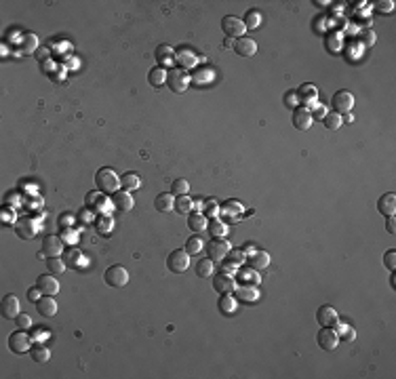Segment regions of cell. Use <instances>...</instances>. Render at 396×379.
<instances>
[{
    "label": "cell",
    "instance_id": "obj_1",
    "mask_svg": "<svg viewBox=\"0 0 396 379\" xmlns=\"http://www.w3.org/2000/svg\"><path fill=\"white\" fill-rule=\"evenodd\" d=\"M95 186H97V190L101 194H114L120 188V179H118L114 169L104 167V169H99L95 173Z\"/></svg>",
    "mask_w": 396,
    "mask_h": 379
},
{
    "label": "cell",
    "instance_id": "obj_2",
    "mask_svg": "<svg viewBox=\"0 0 396 379\" xmlns=\"http://www.w3.org/2000/svg\"><path fill=\"white\" fill-rule=\"evenodd\" d=\"M104 280H106L108 286H112V289H123V286H127V282H129V272H127V268H123V265H110L104 274Z\"/></svg>",
    "mask_w": 396,
    "mask_h": 379
},
{
    "label": "cell",
    "instance_id": "obj_3",
    "mask_svg": "<svg viewBox=\"0 0 396 379\" xmlns=\"http://www.w3.org/2000/svg\"><path fill=\"white\" fill-rule=\"evenodd\" d=\"M9 350L13 354H28L32 350V337H30L24 329L15 331L11 337H9Z\"/></svg>",
    "mask_w": 396,
    "mask_h": 379
},
{
    "label": "cell",
    "instance_id": "obj_4",
    "mask_svg": "<svg viewBox=\"0 0 396 379\" xmlns=\"http://www.w3.org/2000/svg\"><path fill=\"white\" fill-rule=\"evenodd\" d=\"M167 268L173 272V274H181V272H186L188 268H190V255H188V251L184 249H175L173 253L167 257Z\"/></svg>",
    "mask_w": 396,
    "mask_h": 379
},
{
    "label": "cell",
    "instance_id": "obj_5",
    "mask_svg": "<svg viewBox=\"0 0 396 379\" xmlns=\"http://www.w3.org/2000/svg\"><path fill=\"white\" fill-rule=\"evenodd\" d=\"M221 30H223V34L232 36V38H240V36H245V32H247L245 22L238 19V17H234V15H226L221 19Z\"/></svg>",
    "mask_w": 396,
    "mask_h": 379
},
{
    "label": "cell",
    "instance_id": "obj_6",
    "mask_svg": "<svg viewBox=\"0 0 396 379\" xmlns=\"http://www.w3.org/2000/svg\"><path fill=\"white\" fill-rule=\"evenodd\" d=\"M331 106L333 112H337V114H350V110L354 108V95L350 91H337L331 97Z\"/></svg>",
    "mask_w": 396,
    "mask_h": 379
},
{
    "label": "cell",
    "instance_id": "obj_7",
    "mask_svg": "<svg viewBox=\"0 0 396 379\" xmlns=\"http://www.w3.org/2000/svg\"><path fill=\"white\" fill-rule=\"evenodd\" d=\"M316 341H318V345L322 347V350L333 352L335 347H337V343H339V335H337V331H335L333 326H322V329L318 331V335H316Z\"/></svg>",
    "mask_w": 396,
    "mask_h": 379
},
{
    "label": "cell",
    "instance_id": "obj_8",
    "mask_svg": "<svg viewBox=\"0 0 396 379\" xmlns=\"http://www.w3.org/2000/svg\"><path fill=\"white\" fill-rule=\"evenodd\" d=\"M167 85H169V89L173 91V93H184V91L188 89V85H190V76L186 74V72H181V70H169Z\"/></svg>",
    "mask_w": 396,
    "mask_h": 379
},
{
    "label": "cell",
    "instance_id": "obj_9",
    "mask_svg": "<svg viewBox=\"0 0 396 379\" xmlns=\"http://www.w3.org/2000/svg\"><path fill=\"white\" fill-rule=\"evenodd\" d=\"M337 320H339V314H337V310H335L333 305L324 303V305H320V308H318V312H316V322H318V324H322V326H333V329H335Z\"/></svg>",
    "mask_w": 396,
    "mask_h": 379
},
{
    "label": "cell",
    "instance_id": "obj_10",
    "mask_svg": "<svg viewBox=\"0 0 396 379\" xmlns=\"http://www.w3.org/2000/svg\"><path fill=\"white\" fill-rule=\"evenodd\" d=\"M43 251L49 257H59L64 253V238L62 236H55V234H49L43 240Z\"/></svg>",
    "mask_w": 396,
    "mask_h": 379
},
{
    "label": "cell",
    "instance_id": "obj_11",
    "mask_svg": "<svg viewBox=\"0 0 396 379\" xmlns=\"http://www.w3.org/2000/svg\"><path fill=\"white\" fill-rule=\"evenodd\" d=\"M207 253H209V259L221 261V259H226V257H228V253H230V244H228L226 240H221V238H213V240L209 242V247H207Z\"/></svg>",
    "mask_w": 396,
    "mask_h": 379
},
{
    "label": "cell",
    "instance_id": "obj_12",
    "mask_svg": "<svg viewBox=\"0 0 396 379\" xmlns=\"http://www.w3.org/2000/svg\"><path fill=\"white\" fill-rule=\"evenodd\" d=\"M213 289H215L219 295H226V293H232L236 289V282L230 274L219 272V274H215V278H213Z\"/></svg>",
    "mask_w": 396,
    "mask_h": 379
},
{
    "label": "cell",
    "instance_id": "obj_13",
    "mask_svg": "<svg viewBox=\"0 0 396 379\" xmlns=\"http://www.w3.org/2000/svg\"><path fill=\"white\" fill-rule=\"evenodd\" d=\"M312 112L308 108H295L293 110V127H295L297 131H308L312 127Z\"/></svg>",
    "mask_w": 396,
    "mask_h": 379
},
{
    "label": "cell",
    "instance_id": "obj_14",
    "mask_svg": "<svg viewBox=\"0 0 396 379\" xmlns=\"http://www.w3.org/2000/svg\"><path fill=\"white\" fill-rule=\"evenodd\" d=\"M295 95H297V101H301V104H306V106L318 104V89L314 87L312 83L301 85V87L295 91Z\"/></svg>",
    "mask_w": 396,
    "mask_h": 379
},
{
    "label": "cell",
    "instance_id": "obj_15",
    "mask_svg": "<svg viewBox=\"0 0 396 379\" xmlns=\"http://www.w3.org/2000/svg\"><path fill=\"white\" fill-rule=\"evenodd\" d=\"M0 312H3L5 318L15 320L17 316L22 314V310H19V299H17V295H7L5 299H3V303H0Z\"/></svg>",
    "mask_w": 396,
    "mask_h": 379
},
{
    "label": "cell",
    "instance_id": "obj_16",
    "mask_svg": "<svg viewBox=\"0 0 396 379\" xmlns=\"http://www.w3.org/2000/svg\"><path fill=\"white\" fill-rule=\"evenodd\" d=\"M234 51H236V55H240V57H253L257 53V43L253 38H249V36H240L234 43Z\"/></svg>",
    "mask_w": 396,
    "mask_h": 379
},
{
    "label": "cell",
    "instance_id": "obj_17",
    "mask_svg": "<svg viewBox=\"0 0 396 379\" xmlns=\"http://www.w3.org/2000/svg\"><path fill=\"white\" fill-rule=\"evenodd\" d=\"M36 310L40 316H45V318H51V316L57 314V301L53 299V295H43L40 299L36 301Z\"/></svg>",
    "mask_w": 396,
    "mask_h": 379
},
{
    "label": "cell",
    "instance_id": "obj_18",
    "mask_svg": "<svg viewBox=\"0 0 396 379\" xmlns=\"http://www.w3.org/2000/svg\"><path fill=\"white\" fill-rule=\"evenodd\" d=\"M36 286H38L40 291H43V295H55V293H59V282H57V278H55L53 274H43V276H38Z\"/></svg>",
    "mask_w": 396,
    "mask_h": 379
},
{
    "label": "cell",
    "instance_id": "obj_19",
    "mask_svg": "<svg viewBox=\"0 0 396 379\" xmlns=\"http://www.w3.org/2000/svg\"><path fill=\"white\" fill-rule=\"evenodd\" d=\"M15 234L22 240H30V238H34V234H36V223L30 219V217H24V219H19L17 223H15Z\"/></svg>",
    "mask_w": 396,
    "mask_h": 379
},
{
    "label": "cell",
    "instance_id": "obj_20",
    "mask_svg": "<svg viewBox=\"0 0 396 379\" xmlns=\"http://www.w3.org/2000/svg\"><path fill=\"white\" fill-rule=\"evenodd\" d=\"M112 204H114L118 211H131L133 209V196H131V192H127V190H118L112 194Z\"/></svg>",
    "mask_w": 396,
    "mask_h": 379
},
{
    "label": "cell",
    "instance_id": "obj_21",
    "mask_svg": "<svg viewBox=\"0 0 396 379\" xmlns=\"http://www.w3.org/2000/svg\"><path fill=\"white\" fill-rule=\"evenodd\" d=\"M377 211H379L381 215H385V217L396 213V194H394V192L383 194V196L377 200Z\"/></svg>",
    "mask_w": 396,
    "mask_h": 379
},
{
    "label": "cell",
    "instance_id": "obj_22",
    "mask_svg": "<svg viewBox=\"0 0 396 379\" xmlns=\"http://www.w3.org/2000/svg\"><path fill=\"white\" fill-rule=\"evenodd\" d=\"M175 61L181 68L190 70V68H194L198 64V55L194 53V51H190V49H179L177 55H175Z\"/></svg>",
    "mask_w": 396,
    "mask_h": 379
},
{
    "label": "cell",
    "instance_id": "obj_23",
    "mask_svg": "<svg viewBox=\"0 0 396 379\" xmlns=\"http://www.w3.org/2000/svg\"><path fill=\"white\" fill-rule=\"evenodd\" d=\"M154 207L158 213H167L171 209H175V196L171 192H160L154 198Z\"/></svg>",
    "mask_w": 396,
    "mask_h": 379
},
{
    "label": "cell",
    "instance_id": "obj_24",
    "mask_svg": "<svg viewBox=\"0 0 396 379\" xmlns=\"http://www.w3.org/2000/svg\"><path fill=\"white\" fill-rule=\"evenodd\" d=\"M247 261H249V268H253V270H266L268 268V263H270V255L268 253H261V251H255V253H251V255H247Z\"/></svg>",
    "mask_w": 396,
    "mask_h": 379
},
{
    "label": "cell",
    "instance_id": "obj_25",
    "mask_svg": "<svg viewBox=\"0 0 396 379\" xmlns=\"http://www.w3.org/2000/svg\"><path fill=\"white\" fill-rule=\"evenodd\" d=\"M219 312L223 314V316H232L236 312V308H238V301L232 297V293H226V295H221L219 297Z\"/></svg>",
    "mask_w": 396,
    "mask_h": 379
},
{
    "label": "cell",
    "instance_id": "obj_26",
    "mask_svg": "<svg viewBox=\"0 0 396 379\" xmlns=\"http://www.w3.org/2000/svg\"><path fill=\"white\" fill-rule=\"evenodd\" d=\"M167 74H169V70H165L162 66L152 68V70L148 72V80H150V85H152V87H162V85L167 83Z\"/></svg>",
    "mask_w": 396,
    "mask_h": 379
},
{
    "label": "cell",
    "instance_id": "obj_27",
    "mask_svg": "<svg viewBox=\"0 0 396 379\" xmlns=\"http://www.w3.org/2000/svg\"><path fill=\"white\" fill-rule=\"evenodd\" d=\"M207 230L213 234V238H221V236H226V234H228V225L223 223L221 219H217V217H211L209 223H207Z\"/></svg>",
    "mask_w": 396,
    "mask_h": 379
},
{
    "label": "cell",
    "instance_id": "obj_28",
    "mask_svg": "<svg viewBox=\"0 0 396 379\" xmlns=\"http://www.w3.org/2000/svg\"><path fill=\"white\" fill-rule=\"evenodd\" d=\"M207 217L202 213H198V211H194V213H190V217H188V225H190V230H194V232H202V230H207Z\"/></svg>",
    "mask_w": 396,
    "mask_h": 379
},
{
    "label": "cell",
    "instance_id": "obj_29",
    "mask_svg": "<svg viewBox=\"0 0 396 379\" xmlns=\"http://www.w3.org/2000/svg\"><path fill=\"white\" fill-rule=\"evenodd\" d=\"M234 293H236V297L240 301H255L257 299V289H255V284H242V286H238V289H234Z\"/></svg>",
    "mask_w": 396,
    "mask_h": 379
},
{
    "label": "cell",
    "instance_id": "obj_30",
    "mask_svg": "<svg viewBox=\"0 0 396 379\" xmlns=\"http://www.w3.org/2000/svg\"><path fill=\"white\" fill-rule=\"evenodd\" d=\"M173 55H175V51L171 49L169 45H158V47H156V59H158V64H160L162 68H165V64H171V61L175 59Z\"/></svg>",
    "mask_w": 396,
    "mask_h": 379
},
{
    "label": "cell",
    "instance_id": "obj_31",
    "mask_svg": "<svg viewBox=\"0 0 396 379\" xmlns=\"http://www.w3.org/2000/svg\"><path fill=\"white\" fill-rule=\"evenodd\" d=\"M30 358H32L34 362H49V358H51V352H49V347L47 345H32V350H30Z\"/></svg>",
    "mask_w": 396,
    "mask_h": 379
},
{
    "label": "cell",
    "instance_id": "obj_32",
    "mask_svg": "<svg viewBox=\"0 0 396 379\" xmlns=\"http://www.w3.org/2000/svg\"><path fill=\"white\" fill-rule=\"evenodd\" d=\"M213 272H215V265H213V259H200L196 263V274L200 276V278H209V276H213Z\"/></svg>",
    "mask_w": 396,
    "mask_h": 379
},
{
    "label": "cell",
    "instance_id": "obj_33",
    "mask_svg": "<svg viewBox=\"0 0 396 379\" xmlns=\"http://www.w3.org/2000/svg\"><path fill=\"white\" fill-rule=\"evenodd\" d=\"M322 122H324V127H327L329 131H337L343 125L341 114H337V112H327V116L322 118Z\"/></svg>",
    "mask_w": 396,
    "mask_h": 379
},
{
    "label": "cell",
    "instance_id": "obj_34",
    "mask_svg": "<svg viewBox=\"0 0 396 379\" xmlns=\"http://www.w3.org/2000/svg\"><path fill=\"white\" fill-rule=\"evenodd\" d=\"M120 186H123L125 190H137L139 186H141V179L135 175V173H125L123 177H120Z\"/></svg>",
    "mask_w": 396,
    "mask_h": 379
},
{
    "label": "cell",
    "instance_id": "obj_35",
    "mask_svg": "<svg viewBox=\"0 0 396 379\" xmlns=\"http://www.w3.org/2000/svg\"><path fill=\"white\" fill-rule=\"evenodd\" d=\"M194 209V200H192L188 194L186 196H175V211L177 213H190Z\"/></svg>",
    "mask_w": 396,
    "mask_h": 379
},
{
    "label": "cell",
    "instance_id": "obj_36",
    "mask_svg": "<svg viewBox=\"0 0 396 379\" xmlns=\"http://www.w3.org/2000/svg\"><path fill=\"white\" fill-rule=\"evenodd\" d=\"M47 268H49V272L53 276H59V274H64V270H66V261L62 257H49L47 259Z\"/></svg>",
    "mask_w": 396,
    "mask_h": 379
},
{
    "label": "cell",
    "instance_id": "obj_37",
    "mask_svg": "<svg viewBox=\"0 0 396 379\" xmlns=\"http://www.w3.org/2000/svg\"><path fill=\"white\" fill-rule=\"evenodd\" d=\"M190 192V183H188V179H175L173 183H171V194L173 196H186V194Z\"/></svg>",
    "mask_w": 396,
    "mask_h": 379
},
{
    "label": "cell",
    "instance_id": "obj_38",
    "mask_svg": "<svg viewBox=\"0 0 396 379\" xmlns=\"http://www.w3.org/2000/svg\"><path fill=\"white\" fill-rule=\"evenodd\" d=\"M245 28L247 30H255V28H259L261 26V13L259 11H247V15H245Z\"/></svg>",
    "mask_w": 396,
    "mask_h": 379
},
{
    "label": "cell",
    "instance_id": "obj_39",
    "mask_svg": "<svg viewBox=\"0 0 396 379\" xmlns=\"http://www.w3.org/2000/svg\"><path fill=\"white\" fill-rule=\"evenodd\" d=\"M335 326H337V331H339L337 335H341L346 341H354V339H356V331H354L352 326L343 324V322H339V320H337V324H335Z\"/></svg>",
    "mask_w": 396,
    "mask_h": 379
},
{
    "label": "cell",
    "instance_id": "obj_40",
    "mask_svg": "<svg viewBox=\"0 0 396 379\" xmlns=\"http://www.w3.org/2000/svg\"><path fill=\"white\" fill-rule=\"evenodd\" d=\"M257 270H253V268H249V270H240L238 272V276H240V280L242 282H251V284H257L259 282V274H255Z\"/></svg>",
    "mask_w": 396,
    "mask_h": 379
},
{
    "label": "cell",
    "instance_id": "obj_41",
    "mask_svg": "<svg viewBox=\"0 0 396 379\" xmlns=\"http://www.w3.org/2000/svg\"><path fill=\"white\" fill-rule=\"evenodd\" d=\"M200 249H202V240H200L198 236H192V238L186 240V251H188V255H198Z\"/></svg>",
    "mask_w": 396,
    "mask_h": 379
},
{
    "label": "cell",
    "instance_id": "obj_42",
    "mask_svg": "<svg viewBox=\"0 0 396 379\" xmlns=\"http://www.w3.org/2000/svg\"><path fill=\"white\" fill-rule=\"evenodd\" d=\"M245 259H247V253L242 251V249H230V253H228V261H230V263L240 265Z\"/></svg>",
    "mask_w": 396,
    "mask_h": 379
},
{
    "label": "cell",
    "instance_id": "obj_43",
    "mask_svg": "<svg viewBox=\"0 0 396 379\" xmlns=\"http://www.w3.org/2000/svg\"><path fill=\"white\" fill-rule=\"evenodd\" d=\"M85 255L80 253V251H76V249H70L68 253H66V265H72V268H78V259H83Z\"/></svg>",
    "mask_w": 396,
    "mask_h": 379
},
{
    "label": "cell",
    "instance_id": "obj_44",
    "mask_svg": "<svg viewBox=\"0 0 396 379\" xmlns=\"http://www.w3.org/2000/svg\"><path fill=\"white\" fill-rule=\"evenodd\" d=\"M202 207H205V215H207V217H215V215L221 211V207L217 204V200H213V198H209L205 204H202Z\"/></svg>",
    "mask_w": 396,
    "mask_h": 379
},
{
    "label": "cell",
    "instance_id": "obj_45",
    "mask_svg": "<svg viewBox=\"0 0 396 379\" xmlns=\"http://www.w3.org/2000/svg\"><path fill=\"white\" fill-rule=\"evenodd\" d=\"M97 232L99 234H108L112 228H114V221H112L110 217H101V219H97Z\"/></svg>",
    "mask_w": 396,
    "mask_h": 379
},
{
    "label": "cell",
    "instance_id": "obj_46",
    "mask_svg": "<svg viewBox=\"0 0 396 379\" xmlns=\"http://www.w3.org/2000/svg\"><path fill=\"white\" fill-rule=\"evenodd\" d=\"M221 211H223V213H228V215H232V213H240V211H242V204H240L238 200H228V202L221 207Z\"/></svg>",
    "mask_w": 396,
    "mask_h": 379
},
{
    "label": "cell",
    "instance_id": "obj_47",
    "mask_svg": "<svg viewBox=\"0 0 396 379\" xmlns=\"http://www.w3.org/2000/svg\"><path fill=\"white\" fill-rule=\"evenodd\" d=\"M15 324L19 326V329H24V331H26V329H32V318H30L28 314L22 312V314H19L17 318H15Z\"/></svg>",
    "mask_w": 396,
    "mask_h": 379
},
{
    "label": "cell",
    "instance_id": "obj_48",
    "mask_svg": "<svg viewBox=\"0 0 396 379\" xmlns=\"http://www.w3.org/2000/svg\"><path fill=\"white\" fill-rule=\"evenodd\" d=\"M383 263H385V268H388L390 272L396 270V251H394V249L383 255Z\"/></svg>",
    "mask_w": 396,
    "mask_h": 379
},
{
    "label": "cell",
    "instance_id": "obj_49",
    "mask_svg": "<svg viewBox=\"0 0 396 379\" xmlns=\"http://www.w3.org/2000/svg\"><path fill=\"white\" fill-rule=\"evenodd\" d=\"M314 116H316L318 120H322L324 116H327V108H324L322 104H314V106H312V118H314Z\"/></svg>",
    "mask_w": 396,
    "mask_h": 379
},
{
    "label": "cell",
    "instance_id": "obj_50",
    "mask_svg": "<svg viewBox=\"0 0 396 379\" xmlns=\"http://www.w3.org/2000/svg\"><path fill=\"white\" fill-rule=\"evenodd\" d=\"M40 297H43V291H40L38 286H30V289H28V299L36 303V301L40 299Z\"/></svg>",
    "mask_w": 396,
    "mask_h": 379
},
{
    "label": "cell",
    "instance_id": "obj_51",
    "mask_svg": "<svg viewBox=\"0 0 396 379\" xmlns=\"http://www.w3.org/2000/svg\"><path fill=\"white\" fill-rule=\"evenodd\" d=\"M285 101H287V106H289V108H293V110H295V108L299 106V101H297L295 91H289V93L285 95Z\"/></svg>",
    "mask_w": 396,
    "mask_h": 379
},
{
    "label": "cell",
    "instance_id": "obj_52",
    "mask_svg": "<svg viewBox=\"0 0 396 379\" xmlns=\"http://www.w3.org/2000/svg\"><path fill=\"white\" fill-rule=\"evenodd\" d=\"M385 230H388L390 234H396V219H394V215H388V221H385Z\"/></svg>",
    "mask_w": 396,
    "mask_h": 379
},
{
    "label": "cell",
    "instance_id": "obj_53",
    "mask_svg": "<svg viewBox=\"0 0 396 379\" xmlns=\"http://www.w3.org/2000/svg\"><path fill=\"white\" fill-rule=\"evenodd\" d=\"M392 0H385V3H375V9L377 11H392Z\"/></svg>",
    "mask_w": 396,
    "mask_h": 379
},
{
    "label": "cell",
    "instance_id": "obj_54",
    "mask_svg": "<svg viewBox=\"0 0 396 379\" xmlns=\"http://www.w3.org/2000/svg\"><path fill=\"white\" fill-rule=\"evenodd\" d=\"M375 43V34L371 32V30H369V32H364L362 34V45H367V47H371Z\"/></svg>",
    "mask_w": 396,
    "mask_h": 379
},
{
    "label": "cell",
    "instance_id": "obj_55",
    "mask_svg": "<svg viewBox=\"0 0 396 379\" xmlns=\"http://www.w3.org/2000/svg\"><path fill=\"white\" fill-rule=\"evenodd\" d=\"M221 272H226V274H234L236 272V265L234 263H230V261H226L223 263V270Z\"/></svg>",
    "mask_w": 396,
    "mask_h": 379
},
{
    "label": "cell",
    "instance_id": "obj_56",
    "mask_svg": "<svg viewBox=\"0 0 396 379\" xmlns=\"http://www.w3.org/2000/svg\"><path fill=\"white\" fill-rule=\"evenodd\" d=\"M66 238H68L66 242H76V234L74 232H66Z\"/></svg>",
    "mask_w": 396,
    "mask_h": 379
},
{
    "label": "cell",
    "instance_id": "obj_57",
    "mask_svg": "<svg viewBox=\"0 0 396 379\" xmlns=\"http://www.w3.org/2000/svg\"><path fill=\"white\" fill-rule=\"evenodd\" d=\"M242 251H245L247 255H249V253H255V249H253V247H251V244H245V249H242Z\"/></svg>",
    "mask_w": 396,
    "mask_h": 379
},
{
    "label": "cell",
    "instance_id": "obj_58",
    "mask_svg": "<svg viewBox=\"0 0 396 379\" xmlns=\"http://www.w3.org/2000/svg\"><path fill=\"white\" fill-rule=\"evenodd\" d=\"M341 120H343V122H348V125H350V122H352L354 118H352V114H346V118H343V116H341Z\"/></svg>",
    "mask_w": 396,
    "mask_h": 379
}]
</instances>
